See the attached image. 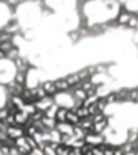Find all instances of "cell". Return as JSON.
Instances as JSON below:
<instances>
[{
	"mask_svg": "<svg viewBox=\"0 0 138 155\" xmlns=\"http://www.w3.org/2000/svg\"><path fill=\"white\" fill-rule=\"evenodd\" d=\"M26 142H27V144L30 146V148H36V147H38V144H37V142H36L33 137H30V136H26Z\"/></svg>",
	"mask_w": 138,
	"mask_h": 155,
	"instance_id": "27",
	"label": "cell"
},
{
	"mask_svg": "<svg viewBox=\"0 0 138 155\" xmlns=\"http://www.w3.org/2000/svg\"><path fill=\"white\" fill-rule=\"evenodd\" d=\"M137 136H138V131H137V129H131V131L129 132V142H130V143H136Z\"/></svg>",
	"mask_w": 138,
	"mask_h": 155,
	"instance_id": "26",
	"label": "cell"
},
{
	"mask_svg": "<svg viewBox=\"0 0 138 155\" xmlns=\"http://www.w3.org/2000/svg\"><path fill=\"white\" fill-rule=\"evenodd\" d=\"M19 51H18V48L16 46H12V48L10 49V51L5 53V59H10V60H16L19 57Z\"/></svg>",
	"mask_w": 138,
	"mask_h": 155,
	"instance_id": "16",
	"label": "cell"
},
{
	"mask_svg": "<svg viewBox=\"0 0 138 155\" xmlns=\"http://www.w3.org/2000/svg\"><path fill=\"white\" fill-rule=\"evenodd\" d=\"M104 98H105L107 104H114V102H116V101H118L116 93H111V94H108V95H105Z\"/></svg>",
	"mask_w": 138,
	"mask_h": 155,
	"instance_id": "25",
	"label": "cell"
},
{
	"mask_svg": "<svg viewBox=\"0 0 138 155\" xmlns=\"http://www.w3.org/2000/svg\"><path fill=\"white\" fill-rule=\"evenodd\" d=\"M73 109H74V112H75V114L79 117V120H82V118H88V117H90L88 107H85V106H79V107H73Z\"/></svg>",
	"mask_w": 138,
	"mask_h": 155,
	"instance_id": "12",
	"label": "cell"
},
{
	"mask_svg": "<svg viewBox=\"0 0 138 155\" xmlns=\"http://www.w3.org/2000/svg\"><path fill=\"white\" fill-rule=\"evenodd\" d=\"M66 123H68L70 125H78V123H79V117L75 114L74 109H68V112H67V117H66Z\"/></svg>",
	"mask_w": 138,
	"mask_h": 155,
	"instance_id": "8",
	"label": "cell"
},
{
	"mask_svg": "<svg viewBox=\"0 0 138 155\" xmlns=\"http://www.w3.org/2000/svg\"><path fill=\"white\" fill-rule=\"evenodd\" d=\"M134 102H138V94H137V97H136V101Z\"/></svg>",
	"mask_w": 138,
	"mask_h": 155,
	"instance_id": "35",
	"label": "cell"
},
{
	"mask_svg": "<svg viewBox=\"0 0 138 155\" xmlns=\"http://www.w3.org/2000/svg\"><path fill=\"white\" fill-rule=\"evenodd\" d=\"M14 82L16 83V84H22L25 86V83H26V75H25V72H18L15 75V79H14Z\"/></svg>",
	"mask_w": 138,
	"mask_h": 155,
	"instance_id": "19",
	"label": "cell"
},
{
	"mask_svg": "<svg viewBox=\"0 0 138 155\" xmlns=\"http://www.w3.org/2000/svg\"><path fill=\"white\" fill-rule=\"evenodd\" d=\"M136 144L138 146V136H137V139H136Z\"/></svg>",
	"mask_w": 138,
	"mask_h": 155,
	"instance_id": "36",
	"label": "cell"
},
{
	"mask_svg": "<svg viewBox=\"0 0 138 155\" xmlns=\"http://www.w3.org/2000/svg\"><path fill=\"white\" fill-rule=\"evenodd\" d=\"M137 25H138V19L136 18V16H130V19H129V22H127V26L134 29Z\"/></svg>",
	"mask_w": 138,
	"mask_h": 155,
	"instance_id": "28",
	"label": "cell"
},
{
	"mask_svg": "<svg viewBox=\"0 0 138 155\" xmlns=\"http://www.w3.org/2000/svg\"><path fill=\"white\" fill-rule=\"evenodd\" d=\"M84 140H85V143L90 144L92 147H97V146L103 144V143L105 142V139H104V136L101 134H93V132L86 134V136H85Z\"/></svg>",
	"mask_w": 138,
	"mask_h": 155,
	"instance_id": "1",
	"label": "cell"
},
{
	"mask_svg": "<svg viewBox=\"0 0 138 155\" xmlns=\"http://www.w3.org/2000/svg\"><path fill=\"white\" fill-rule=\"evenodd\" d=\"M12 46H14L12 41H4V42L0 44V51H3L4 53H7V52L10 51V49L12 48Z\"/></svg>",
	"mask_w": 138,
	"mask_h": 155,
	"instance_id": "22",
	"label": "cell"
},
{
	"mask_svg": "<svg viewBox=\"0 0 138 155\" xmlns=\"http://www.w3.org/2000/svg\"><path fill=\"white\" fill-rule=\"evenodd\" d=\"M66 80H67V83H68V86H70V87H75V86L81 82V80H79V78H78V75H70Z\"/></svg>",
	"mask_w": 138,
	"mask_h": 155,
	"instance_id": "20",
	"label": "cell"
},
{
	"mask_svg": "<svg viewBox=\"0 0 138 155\" xmlns=\"http://www.w3.org/2000/svg\"><path fill=\"white\" fill-rule=\"evenodd\" d=\"M8 114H10V113H8V110L5 109V107H2V109H0V121H4L5 117H7Z\"/></svg>",
	"mask_w": 138,
	"mask_h": 155,
	"instance_id": "29",
	"label": "cell"
},
{
	"mask_svg": "<svg viewBox=\"0 0 138 155\" xmlns=\"http://www.w3.org/2000/svg\"><path fill=\"white\" fill-rule=\"evenodd\" d=\"M3 59H5V53L3 51H0V60H3Z\"/></svg>",
	"mask_w": 138,
	"mask_h": 155,
	"instance_id": "33",
	"label": "cell"
},
{
	"mask_svg": "<svg viewBox=\"0 0 138 155\" xmlns=\"http://www.w3.org/2000/svg\"><path fill=\"white\" fill-rule=\"evenodd\" d=\"M78 127L81 129H84L86 134H89V132H92V127H93V121L90 117L88 118H82V120H79L78 123Z\"/></svg>",
	"mask_w": 138,
	"mask_h": 155,
	"instance_id": "5",
	"label": "cell"
},
{
	"mask_svg": "<svg viewBox=\"0 0 138 155\" xmlns=\"http://www.w3.org/2000/svg\"><path fill=\"white\" fill-rule=\"evenodd\" d=\"M5 135H7V137L15 140V139H19V137L25 136V129H23V127L11 125V127H7V129H5Z\"/></svg>",
	"mask_w": 138,
	"mask_h": 155,
	"instance_id": "2",
	"label": "cell"
},
{
	"mask_svg": "<svg viewBox=\"0 0 138 155\" xmlns=\"http://www.w3.org/2000/svg\"><path fill=\"white\" fill-rule=\"evenodd\" d=\"M56 147L57 144H55V143H45L43 148L44 155H56Z\"/></svg>",
	"mask_w": 138,
	"mask_h": 155,
	"instance_id": "13",
	"label": "cell"
},
{
	"mask_svg": "<svg viewBox=\"0 0 138 155\" xmlns=\"http://www.w3.org/2000/svg\"><path fill=\"white\" fill-rule=\"evenodd\" d=\"M73 136L75 137V139H85V136H86V132L84 131V129H81L78 125H74L73 127Z\"/></svg>",
	"mask_w": 138,
	"mask_h": 155,
	"instance_id": "15",
	"label": "cell"
},
{
	"mask_svg": "<svg viewBox=\"0 0 138 155\" xmlns=\"http://www.w3.org/2000/svg\"><path fill=\"white\" fill-rule=\"evenodd\" d=\"M18 2H19V0H7V3H8V4H11V5H15Z\"/></svg>",
	"mask_w": 138,
	"mask_h": 155,
	"instance_id": "32",
	"label": "cell"
},
{
	"mask_svg": "<svg viewBox=\"0 0 138 155\" xmlns=\"http://www.w3.org/2000/svg\"><path fill=\"white\" fill-rule=\"evenodd\" d=\"M125 155H137L136 151H131V153H125Z\"/></svg>",
	"mask_w": 138,
	"mask_h": 155,
	"instance_id": "34",
	"label": "cell"
},
{
	"mask_svg": "<svg viewBox=\"0 0 138 155\" xmlns=\"http://www.w3.org/2000/svg\"><path fill=\"white\" fill-rule=\"evenodd\" d=\"M55 87H56L57 91H67L68 88H70V86H68L66 79H59L55 82Z\"/></svg>",
	"mask_w": 138,
	"mask_h": 155,
	"instance_id": "14",
	"label": "cell"
},
{
	"mask_svg": "<svg viewBox=\"0 0 138 155\" xmlns=\"http://www.w3.org/2000/svg\"><path fill=\"white\" fill-rule=\"evenodd\" d=\"M92 155H104V153H103V150H101L100 147H93L92 148Z\"/></svg>",
	"mask_w": 138,
	"mask_h": 155,
	"instance_id": "30",
	"label": "cell"
},
{
	"mask_svg": "<svg viewBox=\"0 0 138 155\" xmlns=\"http://www.w3.org/2000/svg\"><path fill=\"white\" fill-rule=\"evenodd\" d=\"M67 112H68L67 107H63V106L57 107V112H56V114H55V120H56V123H66Z\"/></svg>",
	"mask_w": 138,
	"mask_h": 155,
	"instance_id": "7",
	"label": "cell"
},
{
	"mask_svg": "<svg viewBox=\"0 0 138 155\" xmlns=\"http://www.w3.org/2000/svg\"><path fill=\"white\" fill-rule=\"evenodd\" d=\"M92 121H93V124H96V123H100V121H103V120H105V116H104V113H96L95 116H92Z\"/></svg>",
	"mask_w": 138,
	"mask_h": 155,
	"instance_id": "24",
	"label": "cell"
},
{
	"mask_svg": "<svg viewBox=\"0 0 138 155\" xmlns=\"http://www.w3.org/2000/svg\"><path fill=\"white\" fill-rule=\"evenodd\" d=\"M114 155H125L122 147H114Z\"/></svg>",
	"mask_w": 138,
	"mask_h": 155,
	"instance_id": "31",
	"label": "cell"
},
{
	"mask_svg": "<svg viewBox=\"0 0 138 155\" xmlns=\"http://www.w3.org/2000/svg\"><path fill=\"white\" fill-rule=\"evenodd\" d=\"M60 137H62V134L57 129H51L49 131V143L60 144Z\"/></svg>",
	"mask_w": 138,
	"mask_h": 155,
	"instance_id": "11",
	"label": "cell"
},
{
	"mask_svg": "<svg viewBox=\"0 0 138 155\" xmlns=\"http://www.w3.org/2000/svg\"><path fill=\"white\" fill-rule=\"evenodd\" d=\"M41 87L44 88V91H45V93H47V95H51V97H53L55 94L57 93L56 87H55V82H52V80H48V82L43 83V86H41Z\"/></svg>",
	"mask_w": 138,
	"mask_h": 155,
	"instance_id": "6",
	"label": "cell"
},
{
	"mask_svg": "<svg viewBox=\"0 0 138 155\" xmlns=\"http://www.w3.org/2000/svg\"><path fill=\"white\" fill-rule=\"evenodd\" d=\"M74 95H75V98L78 99V101H84V99L86 98V93H85L82 88H75V90H74Z\"/></svg>",
	"mask_w": 138,
	"mask_h": 155,
	"instance_id": "23",
	"label": "cell"
},
{
	"mask_svg": "<svg viewBox=\"0 0 138 155\" xmlns=\"http://www.w3.org/2000/svg\"><path fill=\"white\" fill-rule=\"evenodd\" d=\"M14 118H15V125H19V127H25L29 123V116H27L23 110H18V112L14 114Z\"/></svg>",
	"mask_w": 138,
	"mask_h": 155,
	"instance_id": "3",
	"label": "cell"
},
{
	"mask_svg": "<svg viewBox=\"0 0 138 155\" xmlns=\"http://www.w3.org/2000/svg\"><path fill=\"white\" fill-rule=\"evenodd\" d=\"M130 14L127 12H122L119 16H118V22H119V25H127L129 19H130Z\"/></svg>",
	"mask_w": 138,
	"mask_h": 155,
	"instance_id": "21",
	"label": "cell"
},
{
	"mask_svg": "<svg viewBox=\"0 0 138 155\" xmlns=\"http://www.w3.org/2000/svg\"><path fill=\"white\" fill-rule=\"evenodd\" d=\"M57 105H51V106L48 107V109L45 110V112H44V116H45V117H49V118H55V114H56V112H57Z\"/></svg>",
	"mask_w": 138,
	"mask_h": 155,
	"instance_id": "17",
	"label": "cell"
},
{
	"mask_svg": "<svg viewBox=\"0 0 138 155\" xmlns=\"http://www.w3.org/2000/svg\"><path fill=\"white\" fill-rule=\"evenodd\" d=\"M41 124H43L44 127H45L47 129H48V131H51V129H55L56 128V120H55V118H49V117H45V116H44L43 118H41Z\"/></svg>",
	"mask_w": 138,
	"mask_h": 155,
	"instance_id": "10",
	"label": "cell"
},
{
	"mask_svg": "<svg viewBox=\"0 0 138 155\" xmlns=\"http://www.w3.org/2000/svg\"><path fill=\"white\" fill-rule=\"evenodd\" d=\"M107 127H108V120H103V121H100V123H96V124H93V127H92V132L93 134H101V132L104 131V129H107Z\"/></svg>",
	"mask_w": 138,
	"mask_h": 155,
	"instance_id": "9",
	"label": "cell"
},
{
	"mask_svg": "<svg viewBox=\"0 0 138 155\" xmlns=\"http://www.w3.org/2000/svg\"><path fill=\"white\" fill-rule=\"evenodd\" d=\"M70 150H71V147L60 143V144H57V147H56V155H68Z\"/></svg>",
	"mask_w": 138,
	"mask_h": 155,
	"instance_id": "18",
	"label": "cell"
},
{
	"mask_svg": "<svg viewBox=\"0 0 138 155\" xmlns=\"http://www.w3.org/2000/svg\"><path fill=\"white\" fill-rule=\"evenodd\" d=\"M73 127L74 125H70L68 123H57L55 129H57L62 135H73Z\"/></svg>",
	"mask_w": 138,
	"mask_h": 155,
	"instance_id": "4",
	"label": "cell"
}]
</instances>
